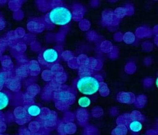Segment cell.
<instances>
[{
  "mask_svg": "<svg viewBox=\"0 0 158 135\" xmlns=\"http://www.w3.org/2000/svg\"><path fill=\"white\" fill-rule=\"evenodd\" d=\"M15 111L16 112H15V117L19 120H24L27 116H28L25 109L19 108H17Z\"/></svg>",
  "mask_w": 158,
  "mask_h": 135,
  "instance_id": "7c38bea8",
  "label": "cell"
},
{
  "mask_svg": "<svg viewBox=\"0 0 158 135\" xmlns=\"http://www.w3.org/2000/svg\"><path fill=\"white\" fill-rule=\"evenodd\" d=\"M47 17L50 23L63 27L71 23L73 15L70 9L65 5H59L50 9Z\"/></svg>",
  "mask_w": 158,
  "mask_h": 135,
  "instance_id": "6da1fadb",
  "label": "cell"
},
{
  "mask_svg": "<svg viewBox=\"0 0 158 135\" xmlns=\"http://www.w3.org/2000/svg\"><path fill=\"white\" fill-rule=\"evenodd\" d=\"M2 21L1 20V17H0V25H1V23H2Z\"/></svg>",
  "mask_w": 158,
  "mask_h": 135,
  "instance_id": "e0dca14e",
  "label": "cell"
},
{
  "mask_svg": "<svg viewBox=\"0 0 158 135\" xmlns=\"http://www.w3.org/2000/svg\"><path fill=\"white\" fill-rule=\"evenodd\" d=\"M135 36L131 32H127L124 35V40L126 43L132 44L135 41Z\"/></svg>",
  "mask_w": 158,
  "mask_h": 135,
  "instance_id": "5bb4252c",
  "label": "cell"
},
{
  "mask_svg": "<svg viewBox=\"0 0 158 135\" xmlns=\"http://www.w3.org/2000/svg\"><path fill=\"white\" fill-rule=\"evenodd\" d=\"M127 128L124 125L119 124L112 131V135H126L127 133Z\"/></svg>",
  "mask_w": 158,
  "mask_h": 135,
  "instance_id": "30bf717a",
  "label": "cell"
},
{
  "mask_svg": "<svg viewBox=\"0 0 158 135\" xmlns=\"http://www.w3.org/2000/svg\"><path fill=\"white\" fill-rule=\"evenodd\" d=\"M117 100L121 103L131 104L135 101L136 98L131 92H121L117 95Z\"/></svg>",
  "mask_w": 158,
  "mask_h": 135,
  "instance_id": "8992f818",
  "label": "cell"
},
{
  "mask_svg": "<svg viewBox=\"0 0 158 135\" xmlns=\"http://www.w3.org/2000/svg\"><path fill=\"white\" fill-rule=\"evenodd\" d=\"M156 84H157V87H158V78H157V82H156Z\"/></svg>",
  "mask_w": 158,
  "mask_h": 135,
  "instance_id": "2e32d148",
  "label": "cell"
},
{
  "mask_svg": "<svg viewBox=\"0 0 158 135\" xmlns=\"http://www.w3.org/2000/svg\"><path fill=\"white\" fill-rule=\"evenodd\" d=\"M7 74L6 72L1 71L0 72V90L3 88L7 81Z\"/></svg>",
  "mask_w": 158,
  "mask_h": 135,
  "instance_id": "9a60e30c",
  "label": "cell"
},
{
  "mask_svg": "<svg viewBox=\"0 0 158 135\" xmlns=\"http://www.w3.org/2000/svg\"><path fill=\"white\" fill-rule=\"evenodd\" d=\"M128 123V129L131 132L134 133H139L142 130L143 124L141 120L139 119L131 118Z\"/></svg>",
  "mask_w": 158,
  "mask_h": 135,
  "instance_id": "52a82bcc",
  "label": "cell"
},
{
  "mask_svg": "<svg viewBox=\"0 0 158 135\" xmlns=\"http://www.w3.org/2000/svg\"><path fill=\"white\" fill-rule=\"evenodd\" d=\"M41 58L44 63L51 65L58 61L60 58V53L56 49L48 48L42 51Z\"/></svg>",
  "mask_w": 158,
  "mask_h": 135,
  "instance_id": "3957f363",
  "label": "cell"
},
{
  "mask_svg": "<svg viewBox=\"0 0 158 135\" xmlns=\"http://www.w3.org/2000/svg\"><path fill=\"white\" fill-rule=\"evenodd\" d=\"M10 102V98L7 92L0 90V111L4 110L9 106Z\"/></svg>",
  "mask_w": 158,
  "mask_h": 135,
  "instance_id": "ba28073f",
  "label": "cell"
},
{
  "mask_svg": "<svg viewBox=\"0 0 158 135\" xmlns=\"http://www.w3.org/2000/svg\"><path fill=\"white\" fill-rule=\"evenodd\" d=\"M56 98L60 103L70 104L73 103L75 100V97L73 93L68 91H59L56 94Z\"/></svg>",
  "mask_w": 158,
  "mask_h": 135,
  "instance_id": "277c9868",
  "label": "cell"
},
{
  "mask_svg": "<svg viewBox=\"0 0 158 135\" xmlns=\"http://www.w3.org/2000/svg\"><path fill=\"white\" fill-rule=\"evenodd\" d=\"M42 117V123L47 127L53 126L56 121V116L53 112H48L43 115Z\"/></svg>",
  "mask_w": 158,
  "mask_h": 135,
  "instance_id": "9c48e42d",
  "label": "cell"
},
{
  "mask_svg": "<svg viewBox=\"0 0 158 135\" xmlns=\"http://www.w3.org/2000/svg\"><path fill=\"white\" fill-rule=\"evenodd\" d=\"M76 126L74 124L72 123H67L64 124L62 127V130L63 132L64 133L70 134V133H74L76 130Z\"/></svg>",
  "mask_w": 158,
  "mask_h": 135,
  "instance_id": "8fae6325",
  "label": "cell"
},
{
  "mask_svg": "<svg viewBox=\"0 0 158 135\" xmlns=\"http://www.w3.org/2000/svg\"><path fill=\"white\" fill-rule=\"evenodd\" d=\"M77 88L82 94L92 95L98 91L101 87L100 81L93 76H83L79 78L76 83Z\"/></svg>",
  "mask_w": 158,
  "mask_h": 135,
  "instance_id": "7a4b0ae2",
  "label": "cell"
},
{
  "mask_svg": "<svg viewBox=\"0 0 158 135\" xmlns=\"http://www.w3.org/2000/svg\"></svg>",
  "mask_w": 158,
  "mask_h": 135,
  "instance_id": "ac0fdd59",
  "label": "cell"
},
{
  "mask_svg": "<svg viewBox=\"0 0 158 135\" xmlns=\"http://www.w3.org/2000/svg\"><path fill=\"white\" fill-rule=\"evenodd\" d=\"M25 109L27 116L31 118H38L41 116L43 113L42 108L37 104H30Z\"/></svg>",
  "mask_w": 158,
  "mask_h": 135,
  "instance_id": "5b68a950",
  "label": "cell"
},
{
  "mask_svg": "<svg viewBox=\"0 0 158 135\" xmlns=\"http://www.w3.org/2000/svg\"><path fill=\"white\" fill-rule=\"evenodd\" d=\"M78 104L82 108H86L89 106L91 104V100L86 97H82L78 100Z\"/></svg>",
  "mask_w": 158,
  "mask_h": 135,
  "instance_id": "4fadbf2b",
  "label": "cell"
}]
</instances>
